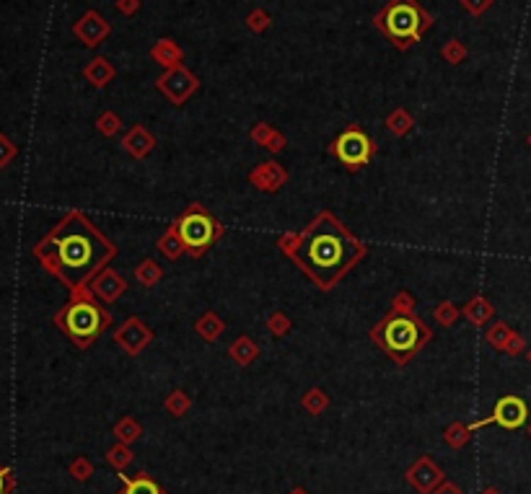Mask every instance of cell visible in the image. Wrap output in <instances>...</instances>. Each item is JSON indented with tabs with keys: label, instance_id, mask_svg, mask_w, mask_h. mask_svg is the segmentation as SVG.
<instances>
[{
	"label": "cell",
	"instance_id": "32",
	"mask_svg": "<svg viewBox=\"0 0 531 494\" xmlns=\"http://www.w3.org/2000/svg\"><path fill=\"white\" fill-rule=\"evenodd\" d=\"M438 494H462V489L454 487V484H446V487H443V492H438Z\"/></svg>",
	"mask_w": 531,
	"mask_h": 494
},
{
	"label": "cell",
	"instance_id": "25",
	"mask_svg": "<svg viewBox=\"0 0 531 494\" xmlns=\"http://www.w3.org/2000/svg\"><path fill=\"white\" fill-rule=\"evenodd\" d=\"M117 435H120V440L122 442H130V440H135L137 437V425L132 420H125L117 425Z\"/></svg>",
	"mask_w": 531,
	"mask_h": 494
},
{
	"label": "cell",
	"instance_id": "24",
	"mask_svg": "<svg viewBox=\"0 0 531 494\" xmlns=\"http://www.w3.org/2000/svg\"><path fill=\"white\" fill-rule=\"evenodd\" d=\"M324 404H326V398H324V394H321V391H309V396L304 398V406L312 414L321 412V409H324Z\"/></svg>",
	"mask_w": 531,
	"mask_h": 494
},
{
	"label": "cell",
	"instance_id": "1",
	"mask_svg": "<svg viewBox=\"0 0 531 494\" xmlns=\"http://www.w3.org/2000/svg\"><path fill=\"white\" fill-rule=\"evenodd\" d=\"M34 256L55 280L70 292L88 287L106 264L117 256V248L81 210H70L34 246Z\"/></svg>",
	"mask_w": 531,
	"mask_h": 494
},
{
	"label": "cell",
	"instance_id": "23",
	"mask_svg": "<svg viewBox=\"0 0 531 494\" xmlns=\"http://www.w3.org/2000/svg\"><path fill=\"white\" fill-rule=\"evenodd\" d=\"M456 316H459V308L451 306V303H440L438 311H435V318H438L443 326H451V323L456 321Z\"/></svg>",
	"mask_w": 531,
	"mask_h": 494
},
{
	"label": "cell",
	"instance_id": "4",
	"mask_svg": "<svg viewBox=\"0 0 531 494\" xmlns=\"http://www.w3.org/2000/svg\"><path fill=\"white\" fill-rule=\"evenodd\" d=\"M55 326L81 350L91 347L96 339L112 326V316L93 298L88 287H78L70 292V300L55 314Z\"/></svg>",
	"mask_w": 531,
	"mask_h": 494
},
{
	"label": "cell",
	"instance_id": "3",
	"mask_svg": "<svg viewBox=\"0 0 531 494\" xmlns=\"http://www.w3.org/2000/svg\"><path fill=\"white\" fill-rule=\"evenodd\" d=\"M371 339L384 350L389 360H394L396 365H404L430 342L433 331L415 314V303L410 295L399 292L392 311L371 329Z\"/></svg>",
	"mask_w": 531,
	"mask_h": 494
},
{
	"label": "cell",
	"instance_id": "8",
	"mask_svg": "<svg viewBox=\"0 0 531 494\" xmlns=\"http://www.w3.org/2000/svg\"><path fill=\"white\" fill-rule=\"evenodd\" d=\"M526 414H529V409H526L524 398L503 396L501 401L495 404L493 414H490L487 420H482V422H474V425L469 427V432H474V430H479V427H485V425H493V422H495V425L506 427V430H518V427L526 422Z\"/></svg>",
	"mask_w": 531,
	"mask_h": 494
},
{
	"label": "cell",
	"instance_id": "20",
	"mask_svg": "<svg viewBox=\"0 0 531 494\" xmlns=\"http://www.w3.org/2000/svg\"><path fill=\"white\" fill-rule=\"evenodd\" d=\"M220 329H223V326H220V321H218V318H215V316H212V314H207L205 318H202V321L198 323L200 337H202V339H207V342H212V339L218 337V334H220Z\"/></svg>",
	"mask_w": 531,
	"mask_h": 494
},
{
	"label": "cell",
	"instance_id": "35",
	"mask_svg": "<svg viewBox=\"0 0 531 494\" xmlns=\"http://www.w3.org/2000/svg\"><path fill=\"white\" fill-rule=\"evenodd\" d=\"M296 494H304V492H296Z\"/></svg>",
	"mask_w": 531,
	"mask_h": 494
},
{
	"label": "cell",
	"instance_id": "28",
	"mask_svg": "<svg viewBox=\"0 0 531 494\" xmlns=\"http://www.w3.org/2000/svg\"><path fill=\"white\" fill-rule=\"evenodd\" d=\"M11 489H13V473H11V469L0 466V494H8Z\"/></svg>",
	"mask_w": 531,
	"mask_h": 494
},
{
	"label": "cell",
	"instance_id": "12",
	"mask_svg": "<svg viewBox=\"0 0 531 494\" xmlns=\"http://www.w3.org/2000/svg\"><path fill=\"white\" fill-rule=\"evenodd\" d=\"M106 23H104V18H99L96 13H88L84 18L81 23H76V34L81 39H84L86 45L88 47H93V45H99V39L104 37L106 34Z\"/></svg>",
	"mask_w": 531,
	"mask_h": 494
},
{
	"label": "cell",
	"instance_id": "26",
	"mask_svg": "<svg viewBox=\"0 0 531 494\" xmlns=\"http://www.w3.org/2000/svg\"><path fill=\"white\" fill-rule=\"evenodd\" d=\"M109 461H112L114 466H127L130 461H132V453H130L125 445H117V448L109 450Z\"/></svg>",
	"mask_w": 531,
	"mask_h": 494
},
{
	"label": "cell",
	"instance_id": "31",
	"mask_svg": "<svg viewBox=\"0 0 531 494\" xmlns=\"http://www.w3.org/2000/svg\"><path fill=\"white\" fill-rule=\"evenodd\" d=\"M99 130L104 132V135H112L114 130V120H112V114H106V117H99Z\"/></svg>",
	"mask_w": 531,
	"mask_h": 494
},
{
	"label": "cell",
	"instance_id": "11",
	"mask_svg": "<svg viewBox=\"0 0 531 494\" xmlns=\"http://www.w3.org/2000/svg\"><path fill=\"white\" fill-rule=\"evenodd\" d=\"M440 479H443L440 469L435 464H430L428 458H420L418 464L410 469V473H407V481H410V484H415V487H418L420 492H425V494L430 492V489L435 487Z\"/></svg>",
	"mask_w": 531,
	"mask_h": 494
},
{
	"label": "cell",
	"instance_id": "16",
	"mask_svg": "<svg viewBox=\"0 0 531 494\" xmlns=\"http://www.w3.org/2000/svg\"><path fill=\"white\" fill-rule=\"evenodd\" d=\"M159 248H161V254L169 256V259H179V256L184 254V243H182V239H179V233H176L174 225L164 233V239L159 241Z\"/></svg>",
	"mask_w": 531,
	"mask_h": 494
},
{
	"label": "cell",
	"instance_id": "22",
	"mask_svg": "<svg viewBox=\"0 0 531 494\" xmlns=\"http://www.w3.org/2000/svg\"><path fill=\"white\" fill-rule=\"evenodd\" d=\"M16 153H18V148H16L13 142L8 140L3 132H0V168H6L11 161L16 158Z\"/></svg>",
	"mask_w": 531,
	"mask_h": 494
},
{
	"label": "cell",
	"instance_id": "14",
	"mask_svg": "<svg viewBox=\"0 0 531 494\" xmlns=\"http://www.w3.org/2000/svg\"><path fill=\"white\" fill-rule=\"evenodd\" d=\"M120 479L125 484V492L122 494H164L159 484L151 476H145V473H140L135 479H130V476H120Z\"/></svg>",
	"mask_w": 531,
	"mask_h": 494
},
{
	"label": "cell",
	"instance_id": "29",
	"mask_svg": "<svg viewBox=\"0 0 531 494\" xmlns=\"http://www.w3.org/2000/svg\"><path fill=\"white\" fill-rule=\"evenodd\" d=\"M524 350V339L518 337V334H513V337L508 339V345H506V352L508 355H518Z\"/></svg>",
	"mask_w": 531,
	"mask_h": 494
},
{
	"label": "cell",
	"instance_id": "13",
	"mask_svg": "<svg viewBox=\"0 0 531 494\" xmlns=\"http://www.w3.org/2000/svg\"><path fill=\"white\" fill-rule=\"evenodd\" d=\"M125 148H127L130 153H132V156H137V158L148 156V153L153 150V137L148 135L143 127H135L127 137H125Z\"/></svg>",
	"mask_w": 531,
	"mask_h": 494
},
{
	"label": "cell",
	"instance_id": "19",
	"mask_svg": "<svg viewBox=\"0 0 531 494\" xmlns=\"http://www.w3.org/2000/svg\"><path fill=\"white\" fill-rule=\"evenodd\" d=\"M510 337H513V331H510L506 323H495L493 329L487 331V342H490L493 347H501V350H506Z\"/></svg>",
	"mask_w": 531,
	"mask_h": 494
},
{
	"label": "cell",
	"instance_id": "36",
	"mask_svg": "<svg viewBox=\"0 0 531 494\" xmlns=\"http://www.w3.org/2000/svg\"><path fill=\"white\" fill-rule=\"evenodd\" d=\"M529 360H531V352H529Z\"/></svg>",
	"mask_w": 531,
	"mask_h": 494
},
{
	"label": "cell",
	"instance_id": "18",
	"mask_svg": "<svg viewBox=\"0 0 531 494\" xmlns=\"http://www.w3.org/2000/svg\"><path fill=\"white\" fill-rule=\"evenodd\" d=\"M86 78H88V81H93L96 86H104V83L112 78V70H109L106 60H93L91 68L86 70Z\"/></svg>",
	"mask_w": 531,
	"mask_h": 494
},
{
	"label": "cell",
	"instance_id": "7",
	"mask_svg": "<svg viewBox=\"0 0 531 494\" xmlns=\"http://www.w3.org/2000/svg\"><path fill=\"white\" fill-rule=\"evenodd\" d=\"M329 150H332L334 158H337L342 166H348L350 171H358V168H363V166L373 158L376 145H373V140L365 135L360 127H348L337 140L332 142V148Z\"/></svg>",
	"mask_w": 531,
	"mask_h": 494
},
{
	"label": "cell",
	"instance_id": "17",
	"mask_svg": "<svg viewBox=\"0 0 531 494\" xmlns=\"http://www.w3.org/2000/svg\"><path fill=\"white\" fill-rule=\"evenodd\" d=\"M231 355H234L239 362H251V360L257 357V345L251 342V339H239L234 347H231Z\"/></svg>",
	"mask_w": 531,
	"mask_h": 494
},
{
	"label": "cell",
	"instance_id": "6",
	"mask_svg": "<svg viewBox=\"0 0 531 494\" xmlns=\"http://www.w3.org/2000/svg\"><path fill=\"white\" fill-rule=\"evenodd\" d=\"M376 23L389 39H394L396 45H410V42H418L430 21L415 0H392L379 13Z\"/></svg>",
	"mask_w": 531,
	"mask_h": 494
},
{
	"label": "cell",
	"instance_id": "33",
	"mask_svg": "<svg viewBox=\"0 0 531 494\" xmlns=\"http://www.w3.org/2000/svg\"><path fill=\"white\" fill-rule=\"evenodd\" d=\"M485 494H498V492H493V489H487V492Z\"/></svg>",
	"mask_w": 531,
	"mask_h": 494
},
{
	"label": "cell",
	"instance_id": "21",
	"mask_svg": "<svg viewBox=\"0 0 531 494\" xmlns=\"http://www.w3.org/2000/svg\"><path fill=\"white\" fill-rule=\"evenodd\" d=\"M135 275H137V280H140L143 285H153L156 280L161 277V270H159V264H156V262L145 259V262L135 270Z\"/></svg>",
	"mask_w": 531,
	"mask_h": 494
},
{
	"label": "cell",
	"instance_id": "34",
	"mask_svg": "<svg viewBox=\"0 0 531 494\" xmlns=\"http://www.w3.org/2000/svg\"><path fill=\"white\" fill-rule=\"evenodd\" d=\"M529 145H531V135H529Z\"/></svg>",
	"mask_w": 531,
	"mask_h": 494
},
{
	"label": "cell",
	"instance_id": "2",
	"mask_svg": "<svg viewBox=\"0 0 531 494\" xmlns=\"http://www.w3.org/2000/svg\"><path fill=\"white\" fill-rule=\"evenodd\" d=\"M280 248L324 292L332 290L365 256L363 243L329 210L319 212L301 233L280 239Z\"/></svg>",
	"mask_w": 531,
	"mask_h": 494
},
{
	"label": "cell",
	"instance_id": "27",
	"mask_svg": "<svg viewBox=\"0 0 531 494\" xmlns=\"http://www.w3.org/2000/svg\"><path fill=\"white\" fill-rule=\"evenodd\" d=\"M70 471H73V476H76L78 481H86L88 479V473H91V464H88L86 458H78L76 464L70 466Z\"/></svg>",
	"mask_w": 531,
	"mask_h": 494
},
{
	"label": "cell",
	"instance_id": "10",
	"mask_svg": "<svg viewBox=\"0 0 531 494\" xmlns=\"http://www.w3.org/2000/svg\"><path fill=\"white\" fill-rule=\"evenodd\" d=\"M114 339H117V345H122V350H127V355H137L148 342H151L153 334L145 323H140L137 318H130V321L114 334Z\"/></svg>",
	"mask_w": 531,
	"mask_h": 494
},
{
	"label": "cell",
	"instance_id": "5",
	"mask_svg": "<svg viewBox=\"0 0 531 494\" xmlns=\"http://www.w3.org/2000/svg\"><path fill=\"white\" fill-rule=\"evenodd\" d=\"M174 228L184 243V251L192 256H202L215 241L223 236V225L210 215L200 202L190 205L174 220Z\"/></svg>",
	"mask_w": 531,
	"mask_h": 494
},
{
	"label": "cell",
	"instance_id": "30",
	"mask_svg": "<svg viewBox=\"0 0 531 494\" xmlns=\"http://www.w3.org/2000/svg\"><path fill=\"white\" fill-rule=\"evenodd\" d=\"M446 440L451 442V445H462V442L467 440V435H462V427H451L446 432Z\"/></svg>",
	"mask_w": 531,
	"mask_h": 494
},
{
	"label": "cell",
	"instance_id": "15",
	"mask_svg": "<svg viewBox=\"0 0 531 494\" xmlns=\"http://www.w3.org/2000/svg\"><path fill=\"white\" fill-rule=\"evenodd\" d=\"M493 314H495L493 306H490L485 298H474V300H469V303L464 306V316H467L472 323H477V326H479V323H485Z\"/></svg>",
	"mask_w": 531,
	"mask_h": 494
},
{
	"label": "cell",
	"instance_id": "9",
	"mask_svg": "<svg viewBox=\"0 0 531 494\" xmlns=\"http://www.w3.org/2000/svg\"><path fill=\"white\" fill-rule=\"evenodd\" d=\"M88 290H91L93 298L101 300V303H114L122 292L127 290V282H125L114 270H101L99 275L88 282Z\"/></svg>",
	"mask_w": 531,
	"mask_h": 494
}]
</instances>
